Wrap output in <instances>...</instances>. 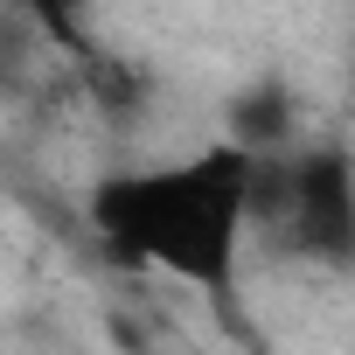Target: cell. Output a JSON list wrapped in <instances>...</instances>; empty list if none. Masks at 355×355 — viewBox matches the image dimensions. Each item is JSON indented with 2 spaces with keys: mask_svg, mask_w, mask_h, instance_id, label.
I'll use <instances>...</instances> for the list:
<instances>
[{
  "mask_svg": "<svg viewBox=\"0 0 355 355\" xmlns=\"http://www.w3.org/2000/svg\"><path fill=\"white\" fill-rule=\"evenodd\" d=\"M251 196H258V153L209 139L174 160L98 174L84 196V223L112 265L174 279L230 306L237 265L251 251Z\"/></svg>",
  "mask_w": 355,
  "mask_h": 355,
  "instance_id": "cell-1",
  "label": "cell"
},
{
  "mask_svg": "<svg viewBox=\"0 0 355 355\" xmlns=\"http://www.w3.org/2000/svg\"><path fill=\"white\" fill-rule=\"evenodd\" d=\"M251 244L320 272H355V146L348 139H293L286 153L258 160Z\"/></svg>",
  "mask_w": 355,
  "mask_h": 355,
  "instance_id": "cell-2",
  "label": "cell"
},
{
  "mask_svg": "<svg viewBox=\"0 0 355 355\" xmlns=\"http://www.w3.org/2000/svg\"><path fill=\"white\" fill-rule=\"evenodd\" d=\"M223 139L244 146V153H258V160L286 153V146L300 139V119H293L286 84H251V91H237V98L223 105Z\"/></svg>",
  "mask_w": 355,
  "mask_h": 355,
  "instance_id": "cell-3",
  "label": "cell"
},
{
  "mask_svg": "<svg viewBox=\"0 0 355 355\" xmlns=\"http://www.w3.org/2000/svg\"><path fill=\"white\" fill-rule=\"evenodd\" d=\"M15 8L42 28V42H49L70 70L98 56V42H91V0H15Z\"/></svg>",
  "mask_w": 355,
  "mask_h": 355,
  "instance_id": "cell-4",
  "label": "cell"
}]
</instances>
